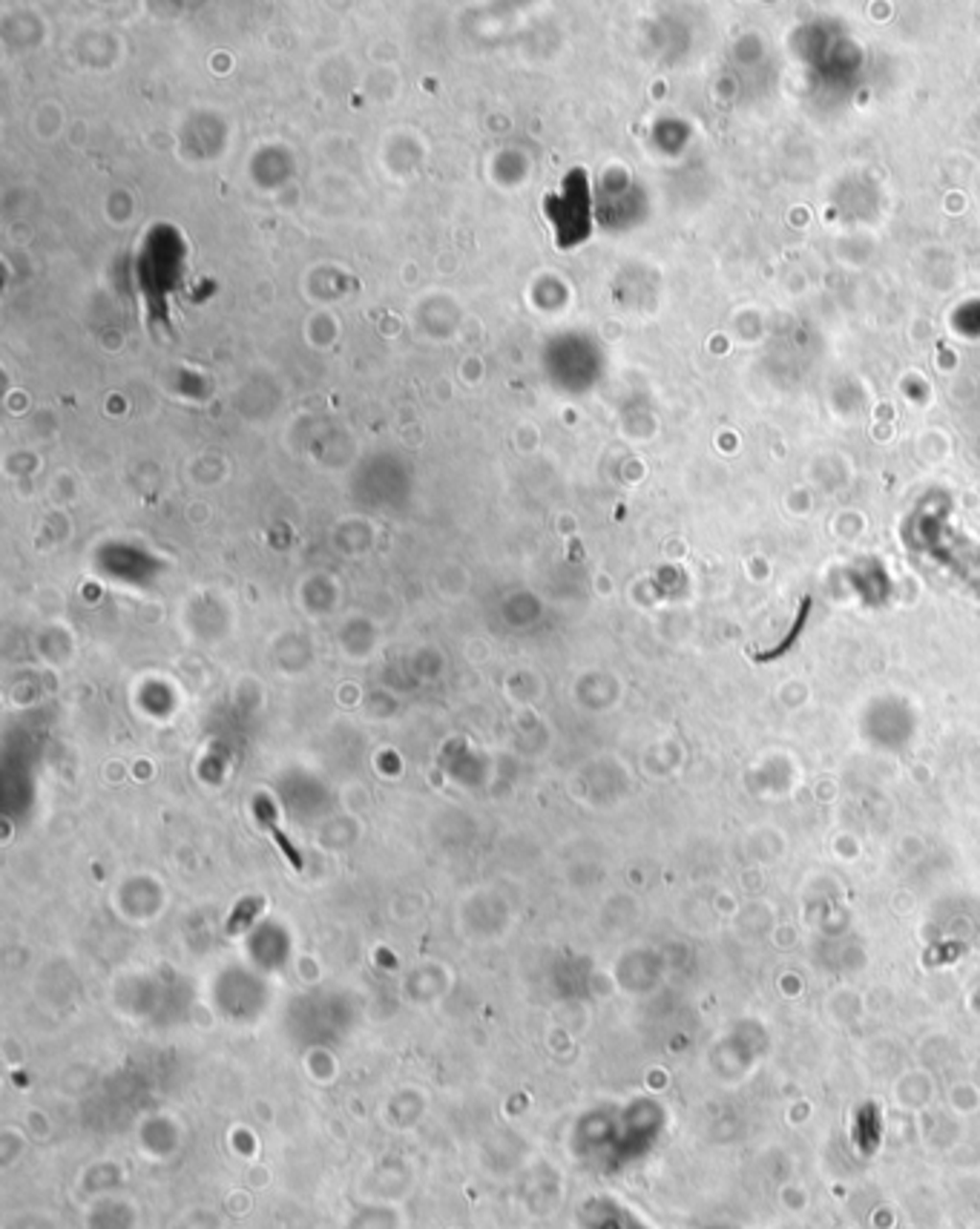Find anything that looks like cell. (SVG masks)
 <instances>
[{"instance_id": "cell-1", "label": "cell", "mask_w": 980, "mask_h": 1229, "mask_svg": "<svg viewBox=\"0 0 980 1229\" xmlns=\"http://www.w3.org/2000/svg\"><path fill=\"white\" fill-rule=\"evenodd\" d=\"M259 810H262V816H265V824H268V830H270V836H273V839H276V845H279V847H282V853H285V856H288V862H291V865H293V868H296V870H299V868H302V859H299V853H296V847H293V845H291V842H288V839H285V833H282V830H279V827H276V819H273V816H270V804H262V807H259Z\"/></svg>"}]
</instances>
